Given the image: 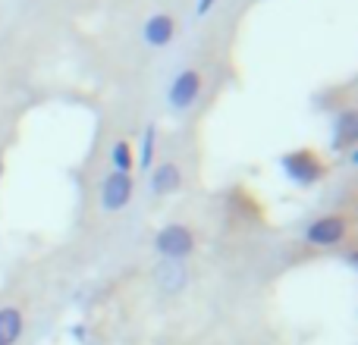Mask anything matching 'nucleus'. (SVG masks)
Returning <instances> with one entry per match:
<instances>
[{
  "label": "nucleus",
  "mask_w": 358,
  "mask_h": 345,
  "mask_svg": "<svg viewBox=\"0 0 358 345\" xmlns=\"http://www.w3.org/2000/svg\"><path fill=\"white\" fill-rule=\"evenodd\" d=\"M346 163H349V167H355V163H358V151H355V148H349V157H346Z\"/></svg>",
  "instance_id": "nucleus-14"
},
{
  "label": "nucleus",
  "mask_w": 358,
  "mask_h": 345,
  "mask_svg": "<svg viewBox=\"0 0 358 345\" xmlns=\"http://www.w3.org/2000/svg\"><path fill=\"white\" fill-rule=\"evenodd\" d=\"M305 239L317 248H334L346 239V220L343 216H321L305 229Z\"/></svg>",
  "instance_id": "nucleus-5"
},
{
  "label": "nucleus",
  "mask_w": 358,
  "mask_h": 345,
  "mask_svg": "<svg viewBox=\"0 0 358 345\" xmlns=\"http://www.w3.org/2000/svg\"><path fill=\"white\" fill-rule=\"evenodd\" d=\"M155 148H157V129H155V126H145L142 145H138V167H142V170L155 167Z\"/></svg>",
  "instance_id": "nucleus-12"
},
{
  "label": "nucleus",
  "mask_w": 358,
  "mask_h": 345,
  "mask_svg": "<svg viewBox=\"0 0 358 345\" xmlns=\"http://www.w3.org/2000/svg\"><path fill=\"white\" fill-rule=\"evenodd\" d=\"M179 185H182V172H179L176 163L164 161L157 167H151V191L155 195H173V191H179Z\"/></svg>",
  "instance_id": "nucleus-8"
},
{
  "label": "nucleus",
  "mask_w": 358,
  "mask_h": 345,
  "mask_svg": "<svg viewBox=\"0 0 358 345\" xmlns=\"http://www.w3.org/2000/svg\"><path fill=\"white\" fill-rule=\"evenodd\" d=\"M280 170H283V176L289 179L292 185H302V189L321 182L324 172H327L321 154H317V151H311V148H299V151L283 154V157H280Z\"/></svg>",
  "instance_id": "nucleus-1"
},
{
  "label": "nucleus",
  "mask_w": 358,
  "mask_h": 345,
  "mask_svg": "<svg viewBox=\"0 0 358 345\" xmlns=\"http://www.w3.org/2000/svg\"><path fill=\"white\" fill-rule=\"evenodd\" d=\"M358 145V117L355 110H340L334 119V138H330V148L340 154Z\"/></svg>",
  "instance_id": "nucleus-6"
},
{
  "label": "nucleus",
  "mask_w": 358,
  "mask_h": 345,
  "mask_svg": "<svg viewBox=\"0 0 358 345\" xmlns=\"http://www.w3.org/2000/svg\"><path fill=\"white\" fill-rule=\"evenodd\" d=\"M129 198H132V176H126V172H110V176L101 182V207H104L107 214L123 210L126 204H129Z\"/></svg>",
  "instance_id": "nucleus-4"
},
{
  "label": "nucleus",
  "mask_w": 358,
  "mask_h": 345,
  "mask_svg": "<svg viewBox=\"0 0 358 345\" xmlns=\"http://www.w3.org/2000/svg\"><path fill=\"white\" fill-rule=\"evenodd\" d=\"M217 0H198V6H195V16H208L210 13V6H214Z\"/></svg>",
  "instance_id": "nucleus-13"
},
{
  "label": "nucleus",
  "mask_w": 358,
  "mask_h": 345,
  "mask_svg": "<svg viewBox=\"0 0 358 345\" xmlns=\"http://www.w3.org/2000/svg\"><path fill=\"white\" fill-rule=\"evenodd\" d=\"M155 248H157V251H161L167 260L189 258L192 248H195V235H192V229L179 226V223H170V226H164L161 233L155 235Z\"/></svg>",
  "instance_id": "nucleus-2"
},
{
  "label": "nucleus",
  "mask_w": 358,
  "mask_h": 345,
  "mask_svg": "<svg viewBox=\"0 0 358 345\" xmlns=\"http://www.w3.org/2000/svg\"><path fill=\"white\" fill-rule=\"evenodd\" d=\"M22 336V314L16 308H0V345H13Z\"/></svg>",
  "instance_id": "nucleus-10"
},
{
  "label": "nucleus",
  "mask_w": 358,
  "mask_h": 345,
  "mask_svg": "<svg viewBox=\"0 0 358 345\" xmlns=\"http://www.w3.org/2000/svg\"><path fill=\"white\" fill-rule=\"evenodd\" d=\"M198 94H201V75H198L195 69H182V73L170 82L167 101L173 110H189V107L198 101Z\"/></svg>",
  "instance_id": "nucleus-3"
},
{
  "label": "nucleus",
  "mask_w": 358,
  "mask_h": 345,
  "mask_svg": "<svg viewBox=\"0 0 358 345\" xmlns=\"http://www.w3.org/2000/svg\"><path fill=\"white\" fill-rule=\"evenodd\" d=\"M155 277H157V286H161L167 295H176V292L189 283V273H185L182 260H164V264L157 267Z\"/></svg>",
  "instance_id": "nucleus-9"
},
{
  "label": "nucleus",
  "mask_w": 358,
  "mask_h": 345,
  "mask_svg": "<svg viewBox=\"0 0 358 345\" xmlns=\"http://www.w3.org/2000/svg\"><path fill=\"white\" fill-rule=\"evenodd\" d=\"M173 35H176V25H173V19H170L167 13H155V16L145 22V29H142L145 44H151V47H164V44H170L173 41Z\"/></svg>",
  "instance_id": "nucleus-7"
},
{
  "label": "nucleus",
  "mask_w": 358,
  "mask_h": 345,
  "mask_svg": "<svg viewBox=\"0 0 358 345\" xmlns=\"http://www.w3.org/2000/svg\"><path fill=\"white\" fill-rule=\"evenodd\" d=\"M110 163H113V172H126L129 176V170L136 167V151H132L129 142H117L110 148Z\"/></svg>",
  "instance_id": "nucleus-11"
}]
</instances>
